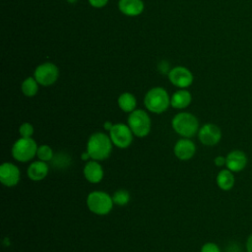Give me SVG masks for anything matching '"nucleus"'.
I'll return each instance as SVG.
<instances>
[{
  "mask_svg": "<svg viewBox=\"0 0 252 252\" xmlns=\"http://www.w3.org/2000/svg\"><path fill=\"white\" fill-rule=\"evenodd\" d=\"M113 144L109 135L102 132L93 133L87 142L86 151L91 156L92 159L104 160L112 152Z\"/></svg>",
  "mask_w": 252,
  "mask_h": 252,
  "instance_id": "obj_1",
  "label": "nucleus"
},
{
  "mask_svg": "<svg viewBox=\"0 0 252 252\" xmlns=\"http://www.w3.org/2000/svg\"><path fill=\"white\" fill-rule=\"evenodd\" d=\"M173 130L183 138H192L199 131V121L190 112H179L171 120Z\"/></svg>",
  "mask_w": 252,
  "mask_h": 252,
  "instance_id": "obj_2",
  "label": "nucleus"
},
{
  "mask_svg": "<svg viewBox=\"0 0 252 252\" xmlns=\"http://www.w3.org/2000/svg\"><path fill=\"white\" fill-rule=\"evenodd\" d=\"M144 103L150 112L160 114L168 108L170 97L163 88L156 87L148 91L144 98Z\"/></svg>",
  "mask_w": 252,
  "mask_h": 252,
  "instance_id": "obj_3",
  "label": "nucleus"
},
{
  "mask_svg": "<svg viewBox=\"0 0 252 252\" xmlns=\"http://www.w3.org/2000/svg\"><path fill=\"white\" fill-rule=\"evenodd\" d=\"M112 196L100 190L92 191L87 197L88 209L97 216H105L109 214L113 208Z\"/></svg>",
  "mask_w": 252,
  "mask_h": 252,
  "instance_id": "obj_4",
  "label": "nucleus"
},
{
  "mask_svg": "<svg viewBox=\"0 0 252 252\" xmlns=\"http://www.w3.org/2000/svg\"><path fill=\"white\" fill-rule=\"evenodd\" d=\"M38 146L32 138H20L12 146V157L20 162H28L32 160L37 152Z\"/></svg>",
  "mask_w": 252,
  "mask_h": 252,
  "instance_id": "obj_5",
  "label": "nucleus"
},
{
  "mask_svg": "<svg viewBox=\"0 0 252 252\" xmlns=\"http://www.w3.org/2000/svg\"><path fill=\"white\" fill-rule=\"evenodd\" d=\"M127 124L130 127L134 136L144 138L149 135L152 127V122L149 114L143 109H135L127 119Z\"/></svg>",
  "mask_w": 252,
  "mask_h": 252,
  "instance_id": "obj_6",
  "label": "nucleus"
},
{
  "mask_svg": "<svg viewBox=\"0 0 252 252\" xmlns=\"http://www.w3.org/2000/svg\"><path fill=\"white\" fill-rule=\"evenodd\" d=\"M133 136L134 134L128 124L124 123L113 124L109 131V137L113 146L119 149H127L133 142Z\"/></svg>",
  "mask_w": 252,
  "mask_h": 252,
  "instance_id": "obj_7",
  "label": "nucleus"
},
{
  "mask_svg": "<svg viewBox=\"0 0 252 252\" xmlns=\"http://www.w3.org/2000/svg\"><path fill=\"white\" fill-rule=\"evenodd\" d=\"M59 76L57 66L51 62H45L38 65L34 71V78L41 86L47 87L54 84Z\"/></svg>",
  "mask_w": 252,
  "mask_h": 252,
  "instance_id": "obj_8",
  "label": "nucleus"
},
{
  "mask_svg": "<svg viewBox=\"0 0 252 252\" xmlns=\"http://www.w3.org/2000/svg\"><path fill=\"white\" fill-rule=\"evenodd\" d=\"M198 139L204 145L208 147H213L219 144L221 139L220 128L214 123L204 124L198 131Z\"/></svg>",
  "mask_w": 252,
  "mask_h": 252,
  "instance_id": "obj_9",
  "label": "nucleus"
},
{
  "mask_svg": "<svg viewBox=\"0 0 252 252\" xmlns=\"http://www.w3.org/2000/svg\"><path fill=\"white\" fill-rule=\"evenodd\" d=\"M21 179L19 167L12 162H3L0 165V181L6 187L16 186Z\"/></svg>",
  "mask_w": 252,
  "mask_h": 252,
  "instance_id": "obj_10",
  "label": "nucleus"
},
{
  "mask_svg": "<svg viewBox=\"0 0 252 252\" xmlns=\"http://www.w3.org/2000/svg\"><path fill=\"white\" fill-rule=\"evenodd\" d=\"M168 79L172 85L180 89H185L193 83V75L189 69L177 66L171 69L168 73Z\"/></svg>",
  "mask_w": 252,
  "mask_h": 252,
  "instance_id": "obj_11",
  "label": "nucleus"
},
{
  "mask_svg": "<svg viewBox=\"0 0 252 252\" xmlns=\"http://www.w3.org/2000/svg\"><path fill=\"white\" fill-rule=\"evenodd\" d=\"M173 153L180 160L191 159L196 153V145L190 138H181L175 143Z\"/></svg>",
  "mask_w": 252,
  "mask_h": 252,
  "instance_id": "obj_12",
  "label": "nucleus"
},
{
  "mask_svg": "<svg viewBox=\"0 0 252 252\" xmlns=\"http://www.w3.org/2000/svg\"><path fill=\"white\" fill-rule=\"evenodd\" d=\"M225 158H226L225 166L232 172L242 171L248 163V158L246 154L240 150L230 151L226 155Z\"/></svg>",
  "mask_w": 252,
  "mask_h": 252,
  "instance_id": "obj_13",
  "label": "nucleus"
},
{
  "mask_svg": "<svg viewBox=\"0 0 252 252\" xmlns=\"http://www.w3.org/2000/svg\"><path fill=\"white\" fill-rule=\"evenodd\" d=\"M83 173L86 180L93 184L99 183L104 175L101 164L98 162V160L94 159H91L85 163Z\"/></svg>",
  "mask_w": 252,
  "mask_h": 252,
  "instance_id": "obj_14",
  "label": "nucleus"
},
{
  "mask_svg": "<svg viewBox=\"0 0 252 252\" xmlns=\"http://www.w3.org/2000/svg\"><path fill=\"white\" fill-rule=\"evenodd\" d=\"M49 171V167L47 162L42 161L40 159L32 161L27 170L28 177L32 181H40L44 179Z\"/></svg>",
  "mask_w": 252,
  "mask_h": 252,
  "instance_id": "obj_15",
  "label": "nucleus"
},
{
  "mask_svg": "<svg viewBox=\"0 0 252 252\" xmlns=\"http://www.w3.org/2000/svg\"><path fill=\"white\" fill-rule=\"evenodd\" d=\"M118 8L124 15L134 17L143 12L144 3L142 0H119Z\"/></svg>",
  "mask_w": 252,
  "mask_h": 252,
  "instance_id": "obj_16",
  "label": "nucleus"
},
{
  "mask_svg": "<svg viewBox=\"0 0 252 252\" xmlns=\"http://www.w3.org/2000/svg\"><path fill=\"white\" fill-rule=\"evenodd\" d=\"M192 100V95L187 90L181 89L175 92L170 97V105L176 109L186 108Z\"/></svg>",
  "mask_w": 252,
  "mask_h": 252,
  "instance_id": "obj_17",
  "label": "nucleus"
},
{
  "mask_svg": "<svg viewBox=\"0 0 252 252\" xmlns=\"http://www.w3.org/2000/svg\"><path fill=\"white\" fill-rule=\"evenodd\" d=\"M233 173L234 172H232L228 168L220 170L216 178L218 187L223 191H229L230 189H232L235 183V178Z\"/></svg>",
  "mask_w": 252,
  "mask_h": 252,
  "instance_id": "obj_18",
  "label": "nucleus"
},
{
  "mask_svg": "<svg viewBox=\"0 0 252 252\" xmlns=\"http://www.w3.org/2000/svg\"><path fill=\"white\" fill-rule=\"evenodd\" d=\"M117 102H118L119 108L124 112L131 113L132 111H134L136 109L137 100H136V97L134 96V94H132L131 93L126 92V93L121 94L117 99Z\"/></svg>",
  "mask_w": 252,
  "mask_h": 252,
  "instance_id": "obj_19",
  "label": "nucleus"
},
{
  "mask_svg": "<svg viewBox=\"0 0 252 252\" xmlns=\"http://www.w3.org/2000/svg\"><path fill=\"white\" fill-rule=\"evenodd\" d=\"M38 83L37 81L35 80V78H32V77H29L27 78L23 83H22V86H21V90H22V93L26 95V96H29V97H32V96H34L37 92H38Z\"/></svg>",
  "mask_w": 252,
  "mask_h": 252,
  "instance_id": "obj_20",
  "label": "nucleus"
},
{
  "mask_svg": "<svg viewBox=\"0 0 252 252\" xmlns=\"http://www.w3.org/2000/svg\"><path fill=\"white\" fill-rule=\"evenodd\" d=\"M36 157L38 158V159L47 162V161L52 160V158L54 157V153L50 146L43 144V145L38 146L37 152H36Z\"/></svg>",
  "mask_w": 252,
  "mask_h": 252,
  "instance_id": "obj_21",
  "label": "nucleus"
},
{
  "mask_svg": "<svg viewBox=\"0 0 252 252\" xmlns=\"http://www.w3.org/2000/svg\"><path fill=\"white\" fill-rule=\"evenodd\" d=\"M112 200L114 205L125 206L130 201V194L125 189H118L112 195Z\"/></svg>",
  "mask_w": 252,
  "mask_h": 252,
  "instance_id": "obj_22",
  "label": "nucleus"
},
{
  "mask_svg": "<svg viewBox=\"0 0 252 252\" xmlns=\"http://www.w3.org/2000/svg\"><path fill=\"white\" fill-rule=\"evenodd\" d=\"M71 161V158L69 156H67L66 154L64 153H58L57 155H54L51 162H52V165L55 167H58V168H65L69 165Z\"/></svg>",
  "mask_w": 252,
  "mask_h": 252,
  "instance_id": "obj_23",
  "label": "nucleus"
},
{
  "mask_svg": "<svg viewBox=\"0 0 252 252\" xmlns=\"http://www.w3.org/2000/svg\"><path fill=\"white\" fill-rule=\"evenodd\" d=\"M33 126L29 122H24L19 128V134L22 138H32L33 135Z\"/></svg>",
  "mask_w": 252,
  "mask_h": 252,
  "instance_id": "obj_24",
  "label": "nucleus"
},
{
  "mask_svg": "<svg viewBox=\"0 0 252 252\" xmlns=\"http://www.w3.org/2000/svg\"><path fill=\"white\" fill-rule=\"evenodd\" d=\"M200 252H220V248L214 242H207L201 247Z\"/></svg>",
  "mask_w": 252,
  "mask_h": 252,
  "instance_id": "obj_25",
  "label": "nucleus"
},
{
  "mask_svg": "<svg viewBox=\"0 0 252 252\" xmlns=\"http://www.w3.org/2000/svg\"><path fill=\"white\" fill-rule=\"evenodd\" d=\"M214 163H215V165L218 166V167H222V166L225 165V163H226V158H225V157H223V156H218V157L215 158Z\"/></svg>",
  "mask_w": 252,
  "mask_h": 252,
  "instance_id": "obj_26",
  "label": "nucleus"
},
{
  "mask_svg": "<svg viewBox=\"0 0 252 252\" xmlns=\"http://www.w3.org/2000/svg\"><path fill=\"white\" fill-rule=\"evenodd\" d=\"M89 2L94 8H102L107 4L108 0H89Z\"/></svg>",
  "mask_w": 252,
  "mask_h": 252,
  "instance_id": "obj_27",
  "label": "nucleus"
},
{
  "mask_svg": "<svg viewBox=\"0 0 252 252\" xmlns=\"http://www.w3.org/2000/svg\"><path fill=\"white\" fill-rule=\"evenodd\" d=\"M245 249H246V252H252V233L246 239Z\"/></svg>",
  "mask_w": 252,
  "mask_h": 252,
  "instance_id": "obj_28",
  "label": "nucleus"
},
{
  "mask_svg": "<svg viewBox=\"0 0 252 252\" xmlns=\"http://www.w3.org/2000/svg\"><path fill=\"white\" fill-rule=\"evenodd\" d=\"M81 158H82V160H84V161H89V160H91L92 158H91V156L89 155V153L86 151V152H84V153H82V155H81Z\"/></svg>",
  "mask_w": 252,
  "mask_h": 252,
  "instance_id": "obj_29",
  "label": "nucleus"
},
{
  "mask_svg": "<svg viewBox=\"0 0 252 252\" xmlns=\"http://www.w3.org/2000/svg\"><path fill=\"white\" fill-rule=\"evenodd\" d=\"M112 126H113V124H112L110 121H105V122H104V124H103V128H104V130H106V131H108V132L111 130Z\"/></svg>",
  "mask_w": 252,
  "mask_h": 252,
  "instance_id": "obj_30",
  "label": "nucleus"
},
{
  "mask_svg": "<svg viewBox=\"0 0 252 252\" xmlns=\"http://www.w3.org/2000/svg\"><path fill=\"white\" fill-rule=\"evenodd\" d=\"M68 2L69 3H75V2H77V0H68Z\"/></svg>",
  "mask_w": 252,
  "mask_h": 252,
  "instance_id": "obj_31",
  "label": "nucleus"
}]
</instances>
